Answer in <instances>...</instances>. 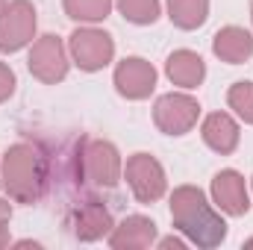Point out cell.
<instances>
[{"label":"cell","instance_id":"cell-1","mask_svg":"<svg viewBox=\"0 0 253 250\" xmlns=\"http://www.w3.org/2000/svg\"><path fill=\"white\" fill-rule=\"evenodd\" d=\"M171 218L174 224L200 248H215L227 236L224 218L206 203L203 191L194 186H180L171 194Z\"/></svg>","mask_w":253,"mask_h":250},{"label":"cell","instance_id":"cell-2","mask_svg":"<svg viewBox=\"0 0 253 250\" xmlns=\"http://www.w3.org/2000/svg\"><path fill=\"white\" fill-rule=\"evenodd\" d=\"M3 186L9 188V197L18 203L39 200L44 186V168L42 156L33 144H12L3 159Z\"/></svg>","mask_w":253,"mask_h":250},{"label":"cell","instance_id":"cell-3","mask_svg":"<svg viewBox=\"0 0 253 250\" xmlns=\"http://www.w3.org/2000/svg\"><path fill=\"white\" fill-rule=\"evenodd\" d=\"M36 33V9L30 0H12L0 12V50L15 53L33 42Z\"/></svg>","mask_w":253,"mask_h":250},{"label":"cell","instance_id":"cell-4","mask_svg":"<svg viewBox=\"0 0 253 250\" xmlns=\"http://www.w3.org/2000/svg\"><path fill=\"white\" fill-rule=\"evenodd\" d=\"M71 56L74 62L80 65L83 71H100L103 65L112 62V53H115V44H112V36L103 33V30H77L71 33Z\"/></svg>","mask_w":253,"mask_h":250},{"label":"cell","instance_id":"cell-5","mask_svg":"<svg viewBox=\"0 0 253 250\" xmlns=\"http://www.w3.org/2000/svg\"><path fill=\"white\" fill-rule=\"evenodd\" d=\"M200 106L189 94H165L153 106V121L165 135H186L197 124Z\"/></svg>","mask_w":253,"mask_h":250},{"label":"cell","instance_id":"cell-6","mask_svg":"<svg viewBox=\"0 0 253 250\" xmlns=\"http://www.w3.org/2000/svg\"><path fill=\"white\" fill-rule=\"evenodd\" d=\"M126 183L141 203H153L165 194V171L150 153H135L126 159Z\"/></svg>","mask_w":253,"mask_h":250},{"label":"cell","instance_id":"cell-7","mask_svg":"<svg viewBox=\"0 0 253 250\" xmlns=\"http://www.w3.org/2000/svg\"><path fill=\"white\" fill-rule=\"evenodd\" d=\"M30 74L36 77V80H42V83H47V85H53V83H59L65 80V74H68V56H65V44L59 36H42L36 44H33V50H30Z\"/></svg>","mask_w":253,"mask_h":250},{"label":"cell","instance_id":"cell-8","mask_svg":"<svg viewBox=\"0 0 253 250\" xmlns=\"http://www.w3.org/2000/svg\"><path fill=\"white\" fill-rule=\"evenodd\" d=\"M83 165L94 186H115L121 180V156L109 141H91L83 153Z\"/></svg>","mask_w":253,"mask_h":250},{"label":"cell","instance_id":"cell-9","mask_svg":"<svg viewBox=\"0 0 253 250\" xmlns=\"http://www.w3.org/2000/svg\"><path fill=\"white\" fill-rule=\"evenodd\" d=\"M115 88L124 94L126 100H144L153 88H156V71L153 65L129 56L115 68Z\"/></svg>","mask_w":253,"mask_h":250},{"label":"cell","instance_id":"cell-10","mask_svg":"<svg viewBox=\"0 0 253 250\" xmlns=\"http://www.w3.org/2000/svg\"><path fill=\"white\" fill-rule=\"evenodd\" d=\"M212 197H215V203H218L227 215H245V212L251 209L245 180H242V174H236V171H221V174H215V180H212Z\"/></svg>","mask_w":253,"mask_h":250},{"label":"cell","instance_id":"cell-11","mask_svg":"<svg viewBox=\"0 0 253 250\" xmlns=\"http://www.w3.org/2000/svg\"><path fill=\"white\" fill-rule=\"evenodd\" d=\"M156 239V224L150 218H141V215H129L126 221H121L109 239V245L115 250H141L147 248L150 242Z\"/></svg>","mask_w":253,"mask_h":250},{"label":"cell","instance_id":"cell-12","mask_svg":"<svg viewBox=\"0 0 253 250\" xmlns=\"http://www.w3.org/2000/svg\"><path fill=\"white\" fill-rule=\"evenodd\" d=\"M203 141H206L215 153L227 156V153H233V150L239 147V124H236L227 112H212V115L203 121Z\"/></svg>","mask_w":253,"mask_h":250},{"label":"cell","instance_id":"cell-13","mask_svg":"<svg viewBox=\"0 0 253 250\" xmlns=\"http://www.w3.org/2000/svg\"><path fill=\"white\" fill-rule=\"evenodd\" d=\"M212 50H215V56H221L224 62L239 65V62H245V59L253 56V36L248 30H242V27H224V30L215 36Z\"/></svg>","mask_w":253,"mask_h":250},{"label":"cell","instance_id":"cell-14","mask_svg":"<svg viewBox=\"0 0 253 250\" xmlns=\"http://www.w3.org/2000/svg\"><path fill=\"white\" fill-rule=\"evenodd\" d=\"M165 71H168L171 83H174V85H183V88H197V85L203 83V77H206L203 59H200L197 53H191V50H177V53H171L168 62H165Z\"/></svg>","mask_w":253,"mask_h":250},{"label":"cell","instance_id":"cell-15","mask_svg":"<svg viewBox=\"0 0 253 250\" xmlns=\"http://www.w3.org/2000/svg\"><path fill=\"white\" fill-rule=\"evenodd\" d=\"M112 230V215L100 206V203H85L77 215H74V233H77V239H83V242H94V239H100V236H106Z\"/></svg>","mask_w":253,"mask_h":250},{"label":"cell","instance_id":"cell-16","mask_svg":"<svg viewBox=\"0 0 253 250\" xmlns=\"http://www.w3.org/2000/svg\"><path fill=\"white\" fill-rule=\"evenodd\" d=\"M209 15V0H168V18L180 30H197Z\"/></svg>","mask_w":253,"mask_h":250},{"label":"cell","instance_id":"cell-17","mask_svg":"<svg viewBox=\"0 0 253 250\" xmlns=\"http://www.w3.org/2000/svg\"><path fill=\"white\" fill-rule=\"evenodd\" d=\"M112 9V0H65V12L74 21H103Z\"/></svg>","mask_w":253,"mask_h":250},{"label":"cell","instance_id":"cell-18","mask_svg":"<svg viewBox=\"0 0 253 250\" xmlns=\"http://www.w3.org/2000/svg\"><path fill=\"white\" fill-rule=\"evenodd\" d=\"M121 15L132 24H153L159 18V0H115Z\"/></svg>","mask_w":253,"mask_h":250},{"label":"cell","instance_id":"cell-19","mask_svg":"<svg viewBox=\"0 0 253 250\" xmlns=\"http://www.w3.org/2000/svg\"><path fill=\"white\" fill-rule=\"evenodd\" d=\"M227 100H230V109H236L248 124H253V83H236Z\"/></svg>","mask_w":253,"mask_h":250},{"label":"cell","instance_id":"cell-20","mask_svg":"<svg viewBox=\"0 0 253 250\" xmlns=\"http://www.w3.org/2000/svg\"><path fill=\"white\" fill-rule=\"evenodd\" d=\"M12 91H15V74H12V68H9V65L0 62V103H3V100H9V97H12Z\"/></svg>","mask_w":253,"mask_h":250},{"label":"cell","instance_id":"cell-21","mask_svg":"<svg viewBox=\"0 0 253 250\" xmlns=\"http://www.w3.org/2000/svg\"><path fill=\"white\" fill-rule=\"evenodd\" d=\"M159 248L162 250H171V248H186V242H183V239H174V236H168V239H162V242H159Z\"/></svg>","mask_w":253,"mask_h":250},{"label":"cell","instance_id":"cell-22","mask_svg":"<svg viewBox=\"0 0 253 250\" xmlns=\"http://www.w3.org/2000/svg\"><path fill=\"white\" fill-rule=\"evenodd\" d=\"M12 218V206H9V200H0V224H6Z\"/></svg>","mask_w":253,"mask_h":250},{"label":"cell","instance_id":"cell-23","mask_svg":"<svg viewBox=\"0 0 253 250\" xmlns=\"http://www.w3.org/2000/svg\"><path fill=\"white\" fill-rule=\"evenodd\" d=\"M9 245V230H6V224H0V248H6Z\"/></svg>","mask_w":253,"mask_h":250},{"label":"cell","instance_id":"cell-24","mask_svg":"<svg viewBox=\"0 0 253 250\" xmlns=\"http://www.w3.org/2000/svg\"><path fill=\"white\" fill-rule=\"evenodd\" d=\"M3 9H6V0H0V12H3Z\"/></svg>","mask_w":253,"mask_h":250},{"label":"cell","instance_id":"cell-25","mask_svg":"<svg viewBox=\"0 0 253 250\" xmlns=\"http://www.w3.org/2000/svg\"><path fill=\"white\" fill-rule=\"evenodd\" d=\"M245 248H253V239H251V242H245Z\"/></svg>","mask_w":253,"mask_h":250},{"label":"cell","instance_id":"cell-26","mask_svg":"<svg viewBox=\"0 0 253 250\" xmlns=\"http://www.w3.org/2000/svg\"><path fill=\"white\" fill-rule=\"evenodd\" d=\"M251 12H253V6H251Z\"/></svg>","mask_w":253,"mask_h":250}]
</instances>
